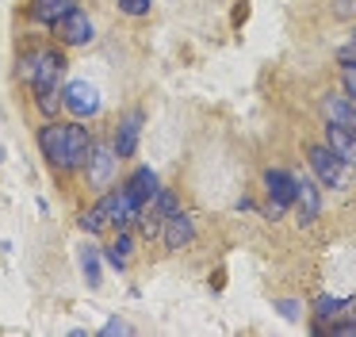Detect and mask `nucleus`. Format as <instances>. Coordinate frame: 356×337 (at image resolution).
I'll use <instances>...</instances> for the list:
<instances>
[{
  "label": "nucleus",
  "instance_id": "6ab92c4d",
  "mask_svg": "<svg viewBox=\"0 0 356 337\" xmlns=\"http://www.w3.org/2000/svg\"><path fill=\"white\" fill-rule=\"evenodd\" d=\"M81 230L85 234H100L104 226H111V219H108V203H104V196H100V203L96 207H88V211H81Z\"/></svg>",
  "mask_w": 356,
  "mask_h": 337
},
{
  "label": "nucleus",
  "instance_id": "b1692460",
  "mask_svg": "<svg viewBox=\"0 0 356 337\" xmlns=\"http://www.w3.org/2000/svg\"><path fill=\"white\" fill-rule=\"evenodd\" d=\"M123 15H146L149 12V0H115Z\"/></svg>",
  "mask_w": 356,
  "mask_h": 337
},
{
  "label": "nucleus",
  "instance_id": "f257e3e1",
  "mask_svg": "<svg viewBox=\"0 0 356 337\" xmlns=\"http://www.w3.org/2000/svg\"><path fill=\"white\" fill-rule=\"evenodd\" d=\"M264 188H268V207H264L268 219H280V214H287L295 207V176L291 173L268 168V173H264Z\"/></svg>",
  "mask_w": 356,
  "mask_h": 337
},
{
  "label": "nucleus",
  "instance_id": "aec40b11",
  "mask_svg": "<svg viewBox=\"0 0 356 337\" xmlns=\"http://www.w3.org/2000/svg\"><path fill=\"white\" fill-rule=\"evenodd\" d=\"M35 104H39V111H42V115H58L62 92H58V88H42V92H35Z\"/></svg>",
  "mask_w": 356,
  "mask_h": 337
},
{
  "label": "nucleus",
  "instance_id": "9d476101",
  "mask_svg": "<svg viewBox=\"0 0 356 337\" xmlns=\"http://www.w3.org/2000/svg\"><path fill=\"white\" fill-rule=\"evenodd\" d=\"M65 69V58L62 50H39V61H35V81L31 88L42 92V88H58V77Z\"/></svg>",
  "mask_w": 356,
  "mask_h": 337
},
{
  "label": "nucleus",
  "instance_id": "a211bd4d",
  "mask_svg": "<svg viewBox=\"0 0 356 337\" xmlns=\"http://www.w3.org/2000/svg\"><path fill=\"white\" fill-rule=\"evenodd\" d=\"M100 265H104V253L96 245H81V272H85L88 288H100Z\"/></svg>",
  "mask_w": 356,
  "mask_h": 337
},
{
  "label": "nucleus",
  "instance_id": "7ed1b4c3",
  "mask_svg": "<svg viewBox=\"0 0 356 337\" xmlns=\"http://www.w3.org/2000/svg\"><path fill=\"white\" fill-rule=\"evenodd\" d=\"M115 168H119V153H115V146H100V142H92V153H88V161H85L88 188H96V191L111 188V180H115Z\"/></svg>",
  "mask_w": 356,
  "mask_h": 337
},
{
  "label": "nucleus",
  "instance_id": "ddd939ff",
  "mask_svg": "<svg viewBox=\"0 0 356 337\" xmlns=\"http://www.w3.org/2000/svg\"><path fill=\"white\" fill-rule=\"evenodd\" d=\"M127 191H131V196L138 199L142 207H146L149 199H154L157 191H161V184H157V173H154V168H146V165H142V168H134V173H131V180H127Z\"/></svg>",
  "mask_w": 356,
  "mask_h": 337
},
{
  "label": "nucleus",
  "instance_id": "393cba45",
  "mask_svg": "<svg viewBox=\"0 0 356 337\" xmlns=\"http://www.w3.org/2000/svg\"><path fill=\"white\" fill-rule=\"evenodd\" d=\"M115 334H131V326L123 318H108L104 322V337H115Z\"/></svg>",
  "mask_w": 356,
  "mask_h": 337
},
{
  "label": "nucleus",
  "instance_id": "2eb2a0df",
  "mask_svg": "<svg viewBox=\"0 0 356 337\" xmlns=\"http://www.w3.org/2000/svg\"><path fill=\"white\" fill-rule=\"evenodd\" d=\"M73 8H77V0H31V19L54 27V23L62 19L65 12H73Z\"/></svg>",
  "mask_w": 356,
  "mask_h": 337
},
{
  "label": "nucleus",
  "instance_id": "5701e85b",
  "mask_svg": "<svg viewBox=\"0 0 356 337\" xmlns=\"http://www.w3.org/2000/svg\"><path fill=\"white\" fill-rule=\"evenodd\" d=\"M35 61H39V50H27V54H19V77H24L27 84L35 81Z\"/></svg>",
  "mask_w": 356,
  "mask_h": 337
},
{
  "label": "nucleus",
  "instance_id": "f8f14e48",
  "mask_svg": "<svg viewBox=\"0 0 356 337\" xmlns=\"http://www.w3.org/2000/svg\"><path fill=\"white\" fill-rule=\"evenodd\" d=\"M62 142H65V123H47V127H39V150L54 168H62Z\"/></svg>",
  "mask_w": 356,
  "mask_h": 337
},
{
  "label": "nucleus",
  "instance_id": "4be33fe9",
  "mask_svg": "<svg viewBox=\"0 0 356 337\" xmlns=\"http://www.w3.org/2000/svg\"><path fill=\"white\" fill-rule=\"evenodd\" d=\"M348 306V299H318V318H337Z\"/></svg>",
  "mask_w": 356,
  "mask_h": 337
},
{
  "label": "nucleus",
  "instance_id": "9b49d317",
  "mask_svg": "<svg viewBox=\"0 0 356 337\" xmlns=\"http://www.w3.org/2000/svg\"><path fill=\"white\" fill-rule=\"evenodd\" d=\"M295 211H299L302 226L318 219V211H322V191H318L314 180H299V176H295Z\"/></svg>",
  "mask_w": 356,
  "mask_h": 337
},
{
  "label": "nucleus",
  "instance_id": "39448f33",
  "mask_svg": "<svg viewBox=\"0 0 356 337\" xmlns=\"http://www.w3.org/2000/svg\"><path fill=\"white\" fill-rule=\"evenodd\" d=\"M62 104H65V111H70L73 119H92V115L100 111V92H96L88 81H70L62 88Z\"/></svg>",
  "mask_w": 356,
  "mask_h": 337
},
{
  "label": "nucleus",
  "instance_id": "423d86ee",
  "mask_svg": "<svg viewBox=\"0 0 356 337\" xmlns=\"http://www.w3.org/2000/svg\"><path fill=\"white\" fill-rule=\"evenodd\" d=\"M104 203H108V219H111V226H115V230H131L134 222H138L142 203L127 191V184H123V188L104 191Z\"/></svg>",
  "mask_w": 356,
  "mask_h": 337
},
{
  "label": "nucleus",
  "instance_id": "f03ea898",
  "mask_svg": "<svg viewBox=\"0 0 356 337\" xmlns=\"http://www.w3.org/2000/svg\"><path fill=\"white\" fill-rule=\"evenodd\" d=\"M88 153H92V134H88V127H81V119L77 123H65L62 173H77V168H85Z\"/></svg>",
  "mask_w": 356,
  "mask_h": 337
},
{
  "label": "nucleus",
  "instance_id": "0eeeda50",
  "mask_svg": "<svg viewBox=\"0 0 356 337\" xmlns=\"http://www.w3.org/2000/svg\"><path fill=\"white\" fill-rule=\"evenodd\" d=\"M54 31H58V38H62L65 46H88L92 42V19H88L81 8H73V12H65L62 19L54 23Z\"/></svg>",
  "mask_w": 356,
  "mask_h": 337
},
{
  "label": "nucleus",
  "instance_id": "6e6552de",
  "mask_svg": "<svg viewBox=\"0 0 356 337\" xmlns=\"http://www.w3.org/2000/svg\"><path fill=\"white\" fill-rule=\"evenodd\" d=\"M142 119H146V115H142L138 107H134V111H127L123 119H119L115 138H111L119 161H123V157H134V150H138V138H142Z\"/></svg>",
  "mask_w": 356,
  "mask_h": 337
},
{
  "label": "nucleus",
  "instance_id": "dca6fc26",
  "mask_svg": "<svg viewBox=\"0 0 356 337\" xmlns=\"http://www.w3.org/2000/svg\"><path fill=\"white\" fill-rule=\"evenodd\" d=\"M325 146L330 150H337L341 157H353V150H356V130L353 127H345V123H325Z\"/></svg>",
  "mask_w": 356,
  "mask_h": 337
},
{
  "label": "nucleus",
  "instance_id": "bb28decb",
  "mask_svg": "<svg viewBox=\"0 0 356 337\" xmlns=\"http://www.w3.org/2000/svg\"><path fill=\"white\" fill-rule=\"evenodd\" d=\"M353 42H356V27H353Z\"/></svg>",
  "mask_w": 356,
  "mask_h": 337
},
{
  "label": "nucleus",
  "instance_id": "20e7f679",
  "mask_svg": "<svg viewBox=\"0 0 356 337\" xmlns=\"http://www.w3.org/2000/svg\"><path fill=\"white\" fill-rule=\"evenodd\" d=\"M307 161L314 168L318 184H325V188H341L345 184V157L337 150H330V146H310Z\"/></svg>",
  "mask_w": 356,
  "mask_h": 337
},
{
  "label": "nucleus",
  "instance_id": "a878e982",
  "mask_svg": "<svg viewBox=\"0 0 356 337\" xmlns=\"http://www.w3.org/2000/svg\"><path fill=\"white\" fill-rule=\"evenodd\" d=\"M276 311L284 314L287 322H295V318H299V303H295V299H284V303H276Z\"/></svg>",
  "mask_w": 356,
  "mask_h": 337
},
{
  "label": "nucleus",
  "instance_id": "f3484780",
  "mask_svg": "<svg viewBox=\"0 0 356 337\" xmlns=\"http://www.w3.org/2000/svg\"><path fill=\"white\" fill-rule=\"evenodd\" d=\"M131 253H134V234H131V230H119V237L108 245V249H104V260H108L111 268H119V272H123V268L131 265Z\"/></svg>",
  "mask_w": 356,
  "mask_h": 337
},
{
  "label": "nucleus",
  "instance_id": "1a4fd4ad",
  "mask_svg": "<svg viewBox=\"0 0 356 337\" xmlns=\"http://www.w3.org/2000/svg\"><path fill=\"white\" fill-rule=\"evenodd\" d=\"M192 237H195V222H192V214L172 211L169 219H165V226H161V242H165V249L180 253L184 245H192Z\"/></svg>",
  "mask_w": 356,
  "mask_h": 337
},
{
  "label": "nucleus",
  "instance_id": "4468645a",
  "mask_svg": "<svg viewBox=\"0 0 356 337\" xmlns=\"http://www.w3.org/2000/svg\"><path fill=\"white\" fill-rule=\"evenodd\" d=\"M322 115H325V123H345V127H353L356 130V104L348 96H322Z\"/></svg>",
  "mask_w": 356,
  "mask_h": 337
},
{
  "label": "nucleus",
  "instance_id": "412c9836",
  "mask_svg": "<svg viewBox=\"0 0 356 337\" xmlns=\"http://www.w3.org/2000/svg\"><path fill=\"white\" fill-rule=\"evenodd\" d=\"M341 88H345V96L356 104V61H348V65H341Z\"/></svg>",
  "mask_w": 356,
  "mask_h": 337
}]
</instances>
